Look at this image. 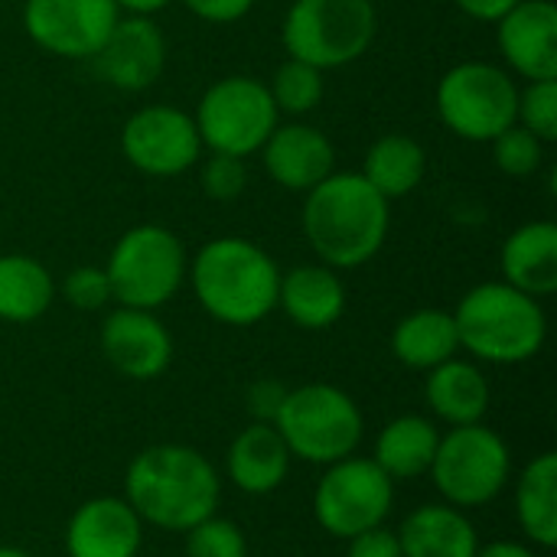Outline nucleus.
I'll use <instances>...</instances> for the list:
<instances>
[{
    "label": "nucleus",
    "instance_id": "obj_1",
    "mask_svg": "<svg viewBox=\"0 0 557 557\" xmlns=\"http://www.w3.org/2000/svg\"><path fill=\"white\" fill-rule=\"evenodd\" d=\"M124 499L144 525L183 535L219 512L222 480L215 463L186 444H153L131 457Z\"/></svg>",
    "mask_w": 557,
    "mask_h": 557
},
{
    "label": "nucleus",
    "instance_id": "obj_2",
    "mask_svg": "<svg viewBox=\"0 0 557 557\" xmlns=\"http://www.w3.org/2000/svg\"><path fill=\"white\" fill-rule=\"evenodd\" d=\"M300 222L320 264L333 271H352L382 251L392 209L362 173L333 170L307 193Z\"/></svg>",
    "mask_w": 557,
    "mask_h": 557
},
{
    "label": "nucleus",
    "instance_id": "obj_3",
    "mask_svg": "<svg viewBox=\"0 0 557 557\" xmlns=\"http://www.w3.org/2000/svg\"><path fill=\"white\" fill-rule=\"evenodd\" d=\"M199 307L222 326H255L277 310V261L242 235L206 242L189 261Z\"/></svg>",
    "mask_w": 557,
    "mask_h": 557
},
{
    "label": "nucleus",
    "instance_id": "obj_4",
    "mask_svg": "<svg viewBox=\"0 0 557 557\" xmlns=\"http://www.w3.org/2000/svg\"><path fill=\"white\" fill-rule=\"evenodd\" d=\"M460 349L473 362L522 366L545 349L548 317L542 300L516 290L506 281H486L470 287L454 310Z\"/></svg>",
    "mask_w": 557,
    "mask_h": 557
},
{
    "label": "nucleus",
    "instance_id": "obj_5",
    "mask_svg": "<svg viewBox=\"0 0 557 557\" xmlns=\"http://www.w3.org/2000/svg\"><path fill=\"white\" fill-rule=\"evenodd\" d=\"M274 428L281 431L294 460L310 467H330L359 450L366 418L356 398L330 382H307L287 388Z\"/></svg>",
    "mask_w": 557,
    "mask_h": 557
},
{
    "label": "nucleus",
    "instance_id": "obj_6",
    "mask_svg": "<svg viewBox=\"0 0 557 557\" xmlns=\"http://www.w3.org/2000/svg\"><path fill=\"white\" fill-rule=\"evenodd\" d=\"M104 274L117 307L160 310L186 284L189 255L173 228L140 222L114 242L104 261Z\"/></svg>",
    "mask_w": 557,
    "mask_h": 557
},
{
    "label": "nucleus",
    "instance_id": "obj_7",
    "mask_svg": "<svg viewBox=\"0 0 557 557\" xmlns=\"http://www.w3.org/2000/svg\"><path fill=\"white\" fill-rule=\"evenodd\" d=\"M441 503L463 512L496 503L512 480V447L490 424H463L441 434L434 463L428 470Z\"/></svg>",
    "mask_w": 557,
    "mask_h": 557
},
{
    "label": "nucleus",
    "instance_id": "obj_8",
    "mask_svg": "<svg viewBox=\"0 0 557 557\" xmlns=\"http://www.w3.org/2000/svg\"><path fill=\"white\" fill-rule=\"evenodd\" d=\"M375 29L379 13L372 0H294L281 23V42L290 59L326 72L362 59Z\"/></svg>",
    "mask_w": 557,
    "mask_h": 557
},
{
    "label": "nucleus",
    "instance_id": "obj_9",
    "mask_svg": "<svg viewBox=\"0 0 557 557\" xmlns=\"http://www.w3.org/2000/svg\"><path fill=\"white\" fill-rule=\"evenodd\" d=\"M519 85L509 69L493 62H460L437 82V114L463 140L490 144L516 124Z\"/></svg>",
    "mask_w": 557,
    "mask_h": 557
},
{
    "label": "nucleus",
    "instance_id": "obj_10",
    "mask_svg": "<svg viewBox=\"0 0 557 557\" xmlns=\"http://www.w3.org/2000/svg\"><path fill=\"white\" fill-rule=\"evenodd\" d=\"M277 117L281 114L268 91V82L251 75H225L212 82L193 114L202 147L242 160L264 147V140L277 127Z\"/></svg>",
    "mask_w": 557,
    "mask_h": 557
},
{
    "label": "nucleus",
    "instance_id": "obj_11",
    "mask_svg": "<svg viewBox=\"0 0 557 557\" xmlns=\"http://www.w3.org/2000/svg\"><path fill=\"white\" fill-rule=\"evenodd\" d=\"M317 525L339 542L385 525L395 509V483L379 470L372 457H346L323 467L310 499Z\"/></svg>",
    "mask_w": 557,
    "mask_h": 557
},
{
    "label": "nucleus",
    "instance_id": "obj_12",
    "mask_svg": "<svg viewBox=\"0 0 557 557\" xmlns=\"http://www.w3.org/2000/svg\"><path fill=\"white\" fill-rule=\"evenodd\" d=\"M124 160L147 176H180L202 157V140L189 111L176 104H147L121 127Z\"/></svg>",
    "mask_w": 557,
    "mask_h": 557
},
{
    "label": "nucleus",
    "instance_id": "obj_13",
    "mask_svg": "<svg viewBox=\"0 0 557 557\" xmlns=\"http://www.w3.org/2000/svg\"><path fill=\"white\" fill-rule=\"evenodd\" d=\"M121 10L114 0H26L23 29L49 55L59 59H91Z\"/></svg>",
    "mask_w": 557,
    "mask_h": 557
},
{
    "label": "nucleus",
    "instance_id": "obj_14",
    "mask_svg": "<svg viewBox=\"0 0 557 557\" xmlns=\"http://www.w3.org/2000/svg\"><path fill=\"white\" fill-rule=\"evenodd\" d=\"M98 346L104 362L131 382H153L173 362V336L157 310L114 307L101 323Z\"/></svg>",
    "mask_w": 557,
    "mask_h": 557
},
{
    "label": "nucleus",
    "instance_id": "obj_15",
    "mask_svg": "<svg viewBox=\"0 0 557 557\" xmlns=\"http://www.w3.org/2000/svg\"><path fill=\"white\" fill-rule=\"evenodd\" d=\"M95 75L121 91L150 88L166 69V36L153 16L121 13L101 49L88 59Z\"/></svg>",
    "mask_w": 557,
    "mask_h": 557
},
{
    "label": "nucleus",
    "instance_id": "obj_16",
    "mask_svg": "<svg viewBox=\"0 0 557 557\" xmlns=\"http://www.w3.org/2000/svg\"><path fill=\"white\" fill-rule=\"evenodd\" d=\"M144 529L124 496L85 499L65 522V557H140Z\"/></svg>",
    "mask_w": 557,
    "mask_h": 557
},
{
    "label": "nucleus",
    "instance_id": "obj_17",
    "mask_svg": "<svg viewBox=\"0 0 557 557\" xmlns=\"http://www.w3.org/2000/svg\"><path fill=\"white\" fill-rule=\"evenodd\" d=\"M496 46L509 72L539 82L557 78V7L552 0H519L496 20Z\"/></svg>",
    "mask_w": 557,
    "mask_h": 557
},
{
    "label": "nucleus",
    "instance_id": "obj_18",
    "mask_svg": "<svg viewBox=\"0 0 557 557\" xmlns=\"http://www.w3.org/2000/svg\"><path fill=\"white\" fill-rule=\"evenodd\" d=\"M258 153L264 160L268 176L281 189L304 193V196L317 183H323L336 166V150H333L330 137L320 127L304 124V121L277 124Z\"/></svg>",
    "mask_w": 557,
    "mask_h": 557
},
{
    "label": "nucleus",
    "instance_id": "obj_19",
    "mask_svg": "<svg viewBox=\"0 0 557 557\" xmlns=\"http://www.w3.org/2000/svg\"><path fill=\"white\" fill-rule=\"evenodd\" d=\"M290 450L271 421L245 424L225 450V476L245 496H271L290 476Z\"/></svg>",
    "mask_w": 557,
    "mask_h": 557
},
{
    "label": "nucleus",
    "instance_id": "obj_20",
    "mask_svg": "<svg viewBox=\"0 0 557 557\" xmlns=\"http://www.w3.org/2000/svg\"><path fill=\"white\" fill-rule=\"evenodd\" d=\"M346 300L349 297H346V284L339 271L320 261L290 268L287 274H281V284H277V307L294 326L307 333L336 326L346 313Z\"/></svg>",
    "mask_w": 557,
    "mask_h": 557
},
{
    "label": "nucleus",
    "instance_id": "obj_21",
    "mask_svg": "<svg viewBox=\"0 0 557 557\" xmlns=\"http://www.w3.org/2000/svg\"><path fill=\"white\" fill-rule=\"evenodd\" d=\"M401 557H476L480 532L473 519L450 503H424L401 519Z\"/></svg>",
    "mask_w": 557,
    "mask_h": 557
},
{
    "label": "nucleus",
    "instance_id": "obj_22",
    "mask_svg": "<svg viewBox=\"0 0 557 557\" xmlns=\"http://www.w3.org/2000/svg\"><path fill=\"white\" fill-rule=\"evenodd\" d=\"M424 401L437 421H444L447 428H463L480 424L486 418L493 392L480 362L454 356L428 372Z\"/></svg>",
    "mask_w": 557,
    "mask_h": 557
},
{
    "label": "nucleus",
    "instance_id": "obj_23",
    "mask_svg": "<svg viewBox=\"0 0 557 557\" xmlns=\"http://www.w3.org/2000/svg\"><path fill=\"white\" fill-rule=\"evenodd\" d=\"M503 281L516 290L545 300L557 290V225L535 219L519 225L499 255Z\"/></svg>",
    "mask_w": 557,
    "mask_h": 557
},
{
    "label": "nucleus",
    "instance_id": "obj_24",
    "mask_svg": "<svg viewBox=\"0 0 557 557\" xmlns=\"http://www.w3.org/2000/svg\"><path fill=\"white\" fill-rule=\"evenodd\" d=\"M516 522L525 542L539 552L557 548V454L532 457L512 486Z\"/></svg>",
    "mask_w": 557,
    "mask_h": 557
},
{
    "label": "nucleus",
    "instance_id": "obj_25",
    "mask_svg": "<svg viewBox=\"0 0 557 557\" xmlns=\"http://www.w3.org/2000/svg\"><path fill=\"white\" fill-rule=\"evenodd\" d=\"M437 444H441V431L431 418L398 414L379 431L372 460L398 486V483L428 476L434 454H437Z\"/></svg>",
    "mask_w": 557,
    "mask_h": 557
},
{
    "label": "nucleus",
    "instance_id": "obj_26",
    "mask_svg": "<svg viewBox=\"0 0 557 557\" xmlns=\"http://www.w3.org/2000/svg\"><path fill=\"white\" fill-rule=\"evenodd\" d=\"M392 356L411 372H431L460 352V336L450 310L424 307L401 317L392 330Z\"/></svg>",
    "mask_w": 557,
    "mask_h": 557
},
{
    "label": "nucleus",
    "instance_id": "obj_27",
    "mask_svg": "<svg viewBox=\"0 0 557 557\" xmlns=\"http://www.w3.org/2000/svg\"><path fill=\"white\" fill-rule=\"evenodd\" d=\"M55 300V281L33 255H0V320L23 326L39 320Z\"/></svg>",
    "mask_w": 557,
    "mask_h": 557
},
{
    "label": "nucleus",
    "instance_id": "obj_28",
    "mask_svg": "<svg viewBox=\"0 0 557 557\" xmlns=\"http://www.w3.org/2000/svg\"><path fill=\"white\" fill-rule=\"evenodd\" d=\"M372 189H379L388 202L414 193L428 173V150L408 134H385L366 150V163L359 170Z\"/></svg>",
    "mask_w": 557,
    "mask_h": 557
},
{
    "label": "nucleus",
    "instance_id": "obj_29",
    "mask_svg": "<svg viewBox=\"0 0 557 557\" xmlns=\"http://www.w3.org/2000/svg\"><path fill=\"white\" fill-rule=\"evenodd\" d=\"M268 91H271V98L277 104V114L304 117L323 101V69L287 55L277 65Z\"/></svg>",
    "mask_w": 557,
    "mask_h": 557
},
{
    "label": "nucleus",
    "instance_id": "obj_30",
    "mask_svg": "<svg viewBox=\"0 0 557 557\" xmlns=\"http://www.w3.org/2000/svg\"><path fill=\"white\" fill-rule=\"evenodd\" d=\"M183 552L186 557H248V539L238 522L212 512L183 532Z\"/></svg>",
    "mask_w": 557,
    "mask_h": 557
},
{
    "label": "nucleus",
    "instance_id": "obj_31",
    "mask_svg": "<svg viewBox=\"0 0 557 557\" xmlns=\"http://www.w3.org/2000/svg\"><path fill=\"white\" fill-rule=\"evenodd\" d=\"M516 124L532 131L542 144L557 140V78H539L519 88Z\"/></svg>",
    "mask_w": 557,
    "mask_h": 557
},
{
    "label": "nucleus",
    "instance_id": "obj_32",
    "mask_svg": "<svg viewBox=\"0 0 557 557\" xmlns=\"http://www.w3.org/2000/svg\"><path fill=\"white\" fill-rule=\"evenodd\" d=\"M490 144H493V160H496V166H499L506 176H516V180L539 173V166H542V160H545V144H542L532 131H525L522 124L506 127V131H503L499 137H493Z\"/></svg>",
    "mask_w": 557,
    "mask_h": 557
},
{
    "label": "nucleus",
    "instance_id": "obj_33",
    "mask_svg": "<svg viewBox=\"0 0 557 557\" xmlns=\"http://www.w3.org/2000/svg\"><path fill=\"white\" fill-rule=\"evenodd\" d=\"M62 297L78 313H98V310H104L114 300L111 297V281H108L104 268H95V264L72 268L65 274V281H62Z\"/></svg>",
    "mask_w": 557,
    "mask_h": 557
},
{
    "label": "nucleus",
    "instance_id": "obj_34",
    "mask_svg": "<svg viewBox=\"0 0 557 557\" xmlns=\"http://www.w3.org/2000/svg\"><path fill=\"white\" fill-rule=\"evenodd\" d=\"M199 183H202V193L215 202H232L245 193V183H248V170H245V160L242 157H232V153H212L202 160V173H199Z\"/></svg>",
    "mask_w": 557,
    "mask_h": 557
},
{
    "label": "nucleus",
    "instance_id": "obj_35",
    "mask_svg": "<svg viewBox=\"0 0 557 557\" xmlns=\"http://www.w3.org/2000/svg\"><path fill=\"white\" fill-rule=\"evenodd\" d=\"M346 557H401L398 532L388 525L366 529L346 542Z\"/></svg>",
    "mask_w": 557,
    "mask_h": 557
},
{
    "label": "nucleus",
    "instance_id": "obj_36",
    "mask_svg": "<svg viewBox=\"0 0 557 557\" xmlns=\"http://www.w3.org/2000/svg\"><path fill=\"white\" fill-rule=\"evenodd\" d=\"M183 7L206 23H235L251 13L255 0H183Z\"/></svg>",
    "mask_w": 557,
    "mask_h": 557
},
{
    "label": "nucleus",
    "instance_id": "obj_37",
    "mask_svg": "<svg viewBox=\"0 0 557 557\" xmlns=\"http://www.w3.org/2000/svg\"><path fill=\"white\" fill-rule=\"evenodd\" d=\"M287 388L274 379H258L251 388H248V411H251V421H271L274 424V414L284 401Z\"/></svg>",
    "mask_w": 557,
    "mask_h": 557
},
{
    "label": "nucleus",
    "instance_id": "obj_38",
    "mask_svg": "<svg viewBox=\"0 0 557 557\" xmlns=\"http://www.w3.org/2000/svg\"><path fill=\"white\" fill-rule=\"evenodd\" d=\"M519 0H457V7L473 16V20H483V23H496L499 16H506Z\"/></svg>",
    "mask_w": 557,
    "mask_h": 557
},
{
    "label": "nucleus",
    "instance_id": "obj_39",
    "mask_svg": "<svg viewBox=\"0 0 557 557\" xmlns=\"http://www.w3.org/2000/svg\"><path fill=\"white\" fill-rule=\"evenodd\" d=\"M476 557H542L539 548H532L529 542H490L480 545Z\"/></svg>",
    "mask_w": 557,
    "mask_h": 557
},
{
    "label": "nucleus",
    "instance_id": "obj_40",
    "mask_svg": "<svg viewBox=\"0 0 557 557\" xmlns=\"http://www.w3.org/2000/svg\"><path fill=\"white\" fill-rule=\"evenodd\" d=\"M121 13H134V16H153L157 10H163L170 0H114Z\"/></svg>",
    "mask_w": 557,
    "mask_h": 557
},
{
    "label": "nucleus",
    "instance_id": "obj_41",
    "mask_svg": "<svg viewBox=\"0 0 557 557\" xmlns=\"http://www.w3.org/2000/svg\"><path fill=\"white\" fill-rule=\"evenodd\" d=\"M0 557H36V555H29V552H23V548H13V545H0Z\"/></svg>",
    "mask_w": 557,
    "mask_h": 557
}]
</instances>
